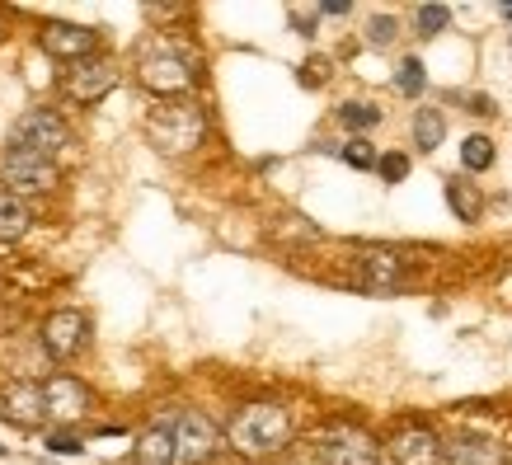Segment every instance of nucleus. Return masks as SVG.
Segmentation results:
<instances>
[{"label":"nucleus","mask_w":512,"mask_h":465,"mask_svg":"<svg viewBox=\"0 0 512 465\" xmlns=\"http://www.w3.org/2000/svg\"><path fill=\"white\" fill-rule=\"evenodd\" d=\"M57 165L47 155H33V151H19V146H5L0 151V184L5 193L15 198H29V193H52L57 188Z\"/></svg>","instance_id":"39448f33"},{"label":"nucleus","mask_w":512,"mask_h":465,"mask_svg":"<svg viewBox=\"0 0 512 465\" xmlns=\"http://www.w3.org/2000/svg\"><path fill=\"white\" fill-rule=\"evenodd\" d=\"M132 461H137V465H174V461H179L174 428H165V423L146 428V433L137 437V447H132Z\"/></svg>","instance_id":"2eb2a0df"},{"label":"nucleus","mask_w":512,"mask_h":465,"mask_svg":"<svg viewBox=\"0 0 512 465\" xmlns=\"http://www.w3.org/2000/svg\"><path fill=\"white\" fill-rule=\"evenodd\" d=\"M325 80H329V62H320V57H315V62L301 66V85H325Z\"/></svg>","instance_id":"cd10ccee"},{"label":"nucleus","mask_w":512,"mask_h":465,"mask_svg":"<svg viewBox=\"0 0 512 465\" xmlns=\"http://www.w3.org/2000/svg\"><path fill=\"white\" fill-rule=\"evenodd\" d=\"M43 348L47 357H57V362H66V357H76L80 348H85V339H90V320L80 315V310H52L43 320Z\"/></svg>","instance_id":"9b49d317"},{"label":"nucleus","mask_w":512,"mask_h":465,"mask_svg":"<svg viewBox=\"0 0 512 465\" xmlns=\"http://www.w3.org/2000/svg\"><path fill=\"white\" fill-rule=\"evenodd\" d=\"M414 19H419L423 38H433V33H442L451 24V10H447V5H419V15H414Z\"/></svg>","instance_id":"5701e85b"},{"label":"nucleus","mask_w":512,"mask_h":465,"mask_svg":"<svg viewBox=\"0 0 512 465\" xmlns=\"http://www.w3.org/2000/svg\"><path fill=\"white\" fill-rule=\"evenodd\" d=\"M442 137H447V118L437 109H419L414 113V146L419 151H437L442 146Z\"/></svg>","instance_id":"6ab92c4d"},{"label":"nucleus","mask_w":512,"mask_h":465,"mask_svg":"<svg viewBox=\"0 0 512 465\" xmlns=\"http://www.w3.org/2000/svg\"><path fill=\"white\" fill-rule=\"evenodd\" d=\"M339 155L348 160V165H353V170H372V165H381L367 141H348V146H339Z\"/></svg>","instance_id":"b1692460"},{"label":"nucleus","mask_w":512,"mask_h":465,"mask_svg":"<svg viewBox=\"0 0 512 465\" xmlns=\"http://www.w3.org/2000/svg\"><path fill=\"white\" fill-rule=\"evenodd\" d=\"M376 170H381V179H386V184H400L404 174H409V155H400V151L381 155V165H376Z\"/></svg>","instance_id":"393cba45"},{"label":"nucleus","mask_w":512,"mask_h":465,"mask_svg":"<svg viewBox=\"0 0 512 465\" xmlns=\"http://www.w3.org/2000/svg\"><path fill=\"white\" fill-rule=\"evenodd\" d=\"M409 282H414L409 259L390 254V249H362L353 259V287H362V292L390 296V292H404Z\"/></svg>","instance_id":"423d86ee"},{"label":"nucleus","mask_w":512,"mask_h":465,"mask_svg":"<svg viewBox=\"0 0 512 465\" xmlns=\"http://www.w3.org/2000/svg\"><path fill=\"white\" fill-rule=\"evenodd\" d=\"M146 132H151V146L160 155H188V151H198L202 137H207V113L193 99H165L151 113Z\"/></svg>","instance_id":"f03ea898"},{"label":"nucleus","mask_w":512,"mask_h":465,"mask_svg":"<svg viewBox=\"0 0 512 465\" xmlns=\"http://www.w3.org/2000/svg\"><path fill=\"white\" fill-rule=\"evenodd\" d=\"M320 15H329V19H343V15H348V5H343V0H329V5H320Z\"/></svg>","instance_id":"c756f323"},{"label":"nucleus","mask_w":512,"mask_h":465,"mask_svg":"<svg viewBox=\"0 0 512 465\" xmlns=\"http://www.w3.org/2000/svg\"><path fill=\"white\" fill-rule=\"evenodd\" d=\"M292 442V414L273 400H259V404H245L235 409L231 428H226V447L245 461H264V456H278L282 447Z\"/></svg>","instance_id":"f257e3e1"},{"label":"nucleus","mask_w":512,"mask_h":465,"mask_svg":"<svg viewBox=\"0 0 512 465\" xmlns=\"http://www.w3.org/2000/svg\"><path fill=\"white\" fill-rule=\"evenodd\" d=\"M0 419L15 423V428H38L47 419V400H43V386L19 376L10 386H0Z\"/></svg>","instance_id":"f8f14e48"},{"label":"nucleus","mask_w":512,"mask_h":465,"mask_svg":"<svg viewBox=\"0 0 512 465\" xmlns=\"http://www.w3.org/2000/svg\"><path fill=\"white\" fill-rule=\"evenodd\" d=\"M137 80L160 99H184L193 85H198V66L193 57H184L179 47H146L137 62Z\"/></svg>","instance_id":"20e7f679"},{"label":"nucleus","mask_w":512,"mask_h":465,"mask_svg":"<svg viewBox=\"0 0 512 465\" xmlns=\"http://www.w3.org/2000/svg\"><path fill=\"white\" fill-rule=\"evenodd\" d=\"M29 226H33L29 207H24L15 193H5V188H0V240H5V245H15V240L29 235Z\"/></svg>","instance_id":"f3484780"},{"label":"nucleus","mask_w":512,"mask_h":465,"mask_svg":"<svg viewBox=\"0 0 512 465\" xmlns=\"http://www.w3.org/2000/svg\"><path fill=\"white\" fill-rule=\"evenodd\" d=\"M339 118H343V127H353V132H367V127L381 123V109H372V104H343Z\"/></svg>","instance_id":"4be33fe9"},{"label":"nucleus","mask_w":512,"mask_h":465,"mask_svg":"<svg viewBox=\"0 0 512 465\" xmlns=\"http://www.w3.org/2000/svg\"><path fill=\"white\" fill-rule=\"evenodd\" d=\"M447 465H508L498 442H484V437H461L456 447L447 451Z\"/></svg>","instance_id":"dca6fc26"},{"label":"nucleus","mask_w":512,"mask_h":465,"mask_svg":"<svg viewBox=\"0 0 512 465\" xmlns=\"http://www.w3.org/2000/svg\"><path fill=\"white\" fill-rule=\"evenodd\" d=\"M386 456L390 465H437L442 461V437L428 423H404L400 433H390Z\"/></svg>","instance_id":"9d476101"},{"label":"nucleus","mask_w":512,"mask_h":465,"mask_svg":"<svg viewBox=\"0 0 512 465\" xmlns=\"http://www.w3.org/2000/svg\"><path fill=\"white\" fill-rule=\"evenodd\" d=\"M0 456H5V447H0Z\"/></svg>","instance_id":"473e14b6"},{"label":"nucleus","mask_w":512,"mask_h":465,"mask_svg":"<svg viewBox=\"0 0 512 465\" xmlns=\"http://www.w3.org/2000/svg\"><path fill=\"white\" fill-rule=\"evenodd\" d=\"M498 15H503V19H508V24H512V5H503V10H498Z\"/></svg>","instance_id":"7c9ffc66"},{"label":"nucleus","mask_w":512,"mask_h":465,"mask_svg":"<svg viewBox=\"0 0 512 465\" xmlns=\"http://www.w3.org/2000/svg\"><path fill=\"white\" fill-rule=\"evenodd\" d=\"M470 113H480V118H489V113H494V99H484V94H475V99H470Z\"/></svg>","instance_id":"c85d7f7f"},{"label":"nucleus","mask_w":512,"mask_h":465,"mask_svg":"<svg viewBox=\"0 0 512 465\" xmlns=\"http://www.w3.org/2000/svg\"><path fill=\"white\" fill-rule=\"evenodd\" d=\"M47 451H52V456H80L85 442H80L76 433H47Z\"/></svg>","instance_id":"bb28decb"},{"label":"nucleus","mask_w":512,"mask_h":465,"mask_svg":"<svg viewBox=\"0 0 512 465\" xmlns=\"http://www.w3.org/2000/svg\"><path fill=\"white\" fill-rule=\"evenodd\" d=\"M367 43H372V47H390V43H395V19L376 15L372 24H367Z\"/></svg>","instance_id":"a878e982"},{"label":"nucleus","mask_w":512,"mask_h":465,"mask_svg":"<svg viewBox=\"0 0 512 465\" xmlns=\"http://www.w3.org/2000/svg\"><path fill=\"white\" fill-rule=\"evenodd\" d=\"M508 57H512V38H508Z\"/></svg>","instance_id":"2f4dec72"},{"label":"nucleus","mask_w":512,"mask_h":465,"mask_svg":"<svg viewBox=\"0 0 512 465\" xmlns=\"http://www.w3.org/2000/svg\"><path fill=\"white\" fill-rule=\"evenodd\" d=\"M170 428H174V447H179V461L184 465H207L221 451L217 423L207 419V414H198V409H184Z\"/></svg>","instance_id":"6e6552de"},{"label":"nucleus","mask_w":512,"mask_h":465,"mask_svg":"<svg viewBox=\"0 0 512 465\" xmlns=\"http://www.w3.org/2000/svg\"><path fill=\"white\" fill-rule=\"evenodd\" d=\"M66 141H71V132H66L62 113H52V109H29L24 118H15V127H10V146L47 155V160L62 151Z\"/></svg>","instance_id":"0eeeda50"},{"label":"nucleus","mask_w":512,"mask_h":465,"mask_svg":"<svg viewBox=\"0 0 512 465\" xmlns=\"http://www.w3.org/2000/svg\"><path fill=\"white\" fill-rule=\"evenodd\" d=\"M461 165H466L470 174H480L494 165V141L489 137H466V146H461Z\"/></svg>","instance_id":"aec40b11"},{"label":"nucleus","mask_w":512,"mask_h":465,"mask_svg":"<svg viewBox=\"0 0 512 465\" xmlns=\"http://www.w3.org/2000/svg\"><path fill=\"white\" fill-rule=\"evenodd\" d=\"M447 207L456 212V221H480L484 198H480V188H475V184H466V179H451V184H447Z\"/></svg>","instance_id":"a211bd4d"},{"label":"nucleus","mask_w":512,"mask_h":465,"mask_svg":"<svg viewBox=\"0 0 512 465\" xmlns=\"http://www.w3.org/2000/svg\"><path fill=\"white\" fill-rule=\"evenodd\" d=\"M113 85H118V66H113L109 57H85V62H76L62 76V94L76 99V104H99V99H109Z\"/></svg>","instance_id":"1a4fd4ad"},{"label":"nucleus","mask_w":512,"mask_h":465,"mask_svg":"<svg viewBox=\"0 0 512 465\" xmlns=\"http://www.w3.org/2000/svg\"><path fill=\"white\" fill-rule=\"evenodd\" d=\"M38 43H43V52H52V57H62V62H85V57H94V47H99V33L85 29V24H66V19H52V24H43L38 29Z\"/></svg>","instance_id":"ddd939ff"},{"label":"nucleus","mask_w":512,"mask_h":465,"mask_svg":"<svg viewBox=\"0 0 512 465\" xmlns=\"http://www.w3.org/2000/svg\"><path fill=\"white\" fill-rule=\"evenodd\" d=\"M311 447L320 465H381V442L348 419H334L325 428H315Z\"/></svg>","instance_id":"7ed1b4c3"},{"label":"nucleus","mask_w":512,"mask_h":465,"mask_svg":"<svg viewBox=\"0 0 512 465\" xmlns=\"http://www.w3.org/2000/svg\"><path fill=\"white\" fill-rule=\"evenodd\" d=\"M43 400H47V419L57 423H80L90 409V390L80 386L76 376H47L43 381Z\"/></svg>","instance_id":"4468645a"},{"label":"nucleus","mask_w":512,"mask_h":465,"mask_svg":"<svg viewBox=\"0 0 512 465\" xmlns=\"http://www.w3.org/2000/svg\"><path fill=\"white\" fill-rule=\"evenodd\" d=\"M395 85H400V94H409V99H419L423 85H428V76H423V62H419V57H404L400 71H395Z\"/></svg>","instance_id":"412c9836"}]
</instances>
